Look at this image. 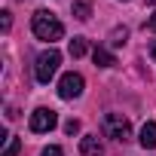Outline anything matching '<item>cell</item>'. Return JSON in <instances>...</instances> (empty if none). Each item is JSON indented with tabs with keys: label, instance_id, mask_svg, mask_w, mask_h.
<instances>
[{
	"label": "cell",
	"instance_id": "ba28073f",
	"mask_svg": "<svg viewBox=\"0 0 156 156\" xmlns=\"http://www.w3.org/2000/svg\"><path fill=\"white\" fill-rule=\"evenodd\" d=\"M141 147L144 150H156V122H144V129H141Z\"/></svg>",
	"mask_w": 156,
	"mask_h": 156
},
{
	"label": "cell",
	"instance_id": "8992f818",
	"mask_svg": "<svg viewBox=\"0 0 156 156\" xmlns=\"http://www.w3.org/2000/svg\"><path fill=\"white\" fill-rule=\"evenodd\" d=\"M80 150H83L86 156H101V153H104L98 135H83V138H80Z\"/></svg>",
	"mask_w": 156,
	"mask_h": 156
},
{
	"label": "cell",
	"instance_id": "6da1fadb",
	"mask_svg": "<svg viewBox=\"0 0 156 156\" xmlns=\"http://www.w3.org/2000/svg\"><path fill=\"white\" fill-rule=\"evenodd\" d=\"M31 31H34L37 40H46V43H55V40L64 37V25H61V22L55 19V12H49V9H37V12H34Z\"/></svg>",
	"mask_w": 156,
	"mask_h": 156
},
{
	"label": "cell",
	"instance_id": "52a82bcc",
	"mask_svg": "<svg viewBox=\"0 0 156 156\" xmlns=\"http://www.w3.org/2000/svg\"><path fill=\"white\" fill-rule=\"evenodd\" d=\"M92 61H95L98 67H113V64H116V58H113V52H110L107 46H95V49H92Z\"/></svg>",
	"mask_w": 156,
	"mask_h": 156
},
{
	"label": "cell",
	"instance_id": "5b68a950",
	"mask_svg": "<svg viewBox=\"0 0 156 156\" xmlns=\"http://www.w3.org/2000/svg\"><path fill=\"white\" fill-rule=\"evenodd\" d=\"M31 132H52L55 126H58V113L52 110V107H37L34 113H31Z\"/></svg>",
	"mask_w": 156,
	"mask_h": 156
},
{
	"label": "cell",
	"instance_id": "2e32d148",
	"mask_svg": "<svg viewBox=\"0 0 156 156\" xmlns=\"http://www.w3.org/2000/svg\"><path fill=\"white\" fill-rule=\"evenodd\" d=\"M150 58H153V61H156V40H153V43H150Z\"/></svg>",
	"mask_w": 156,
	"mask_h": 156
},
{
	"label": "cell",
	"instance_id": "30bf717a",
	"mask_svg": "<svg viewBox=\"0 0 156 156\" xmlns=\"http://www.w3.org/2000/svg\"><path fill=\"white\" fill-rule=\"evenodd\" d=\"M89 52V40L86 37H73L70 40V58H83Z\"/></svg>",
	"mask_w": 156,
	"mask_h": 156
},
{
	"label": "cell",
	"instance_id": "4fadbf2b",
	"mask_svg": "<svg viewBox=\"0 0 156 156\" xmlns=\"http://www.w3.org/2000/svg\"><path fill=\"white\" fill-rule=\"evenodd\" d=\"M64 132H67V135H76V132H80V122H76V119H67V122H64Z\"/></svg>",
	"mask_w": 156,
	"mask_h": 156
},
{
	"label": "cell",
	"instance_id": "e0dca14e",
	"mask_svg": "<svg viewBox=\"0 0 156 156\" xmlns=\"http://www.w3.org/2000/svg\"><path fill=\"white\" fill-rule=\"evenodd\" d=\"M147 3H156V0H147Z\"/></svg>",
	"mask_w": 156,
	"mask_h": 156
},
{
	"label": "cell",
	"instance_id": "9c48e42d",
	"mask_svg": "<svg viewBox=\"0 0 156 156\" xmlns=\"http://www.w3.org/2000/svg\"><path fill=\"white\" fill-rule=\"evenodd\" d=\"M73 19H80V22H86L89 16H92V0H73Z\"/></svg>",
	"mask_w": 156,
	"mask_h": 156
},
{
	"label": "cell",
	"instance_id": "277c9868",
	"mask_svg": "<svg viewBox=\"0 0 156 156\" xmlns=\"http://www.w3.org/2000/svg\"><path fill=\"white\" fill-rule=\"evenodd\" d=\"M83 86H86V80H83L76 70H70V73H64L61 80H58V95H61L64 101L80 98V95H83Z\"/></svg>",
	"mask_w": 156,
	"mask_h": 156
},
{
	"label": "cell",
	"instance_id": "8fae6325",
	"mask_svg": "<svg viewBox=\"0 0 156 156\" xmlns=\"http://www.w3.org/2000/svg\"><path fill=\"white\" fill-rule=\"evenodd\" d=\"M19 147H22V141H19L16 135H6V147H3V153H0V156H16Z\"/></svg>",
	"mask_w": 156,
	"mask_h": 156
},
{
	"label": "cell",
	"instance_id": "7a4b0ae2",
	"mask_svg": "<svg viewBox=\"0 0 156 156\" xmlns=\"http://www.w3.org/2000/svg\"><path fill=\"white\" fill-rule=\"evenodd\" d=\"M58 64H61V52H58V49H46V52H40V55H37V64H34L37 83H49L52 76H55V70H58Z\"/></svg>",
	"mask_w": 156,
	"mask_h": 156
},
{
	"label": "cell",
	"instance_id": "3957f363",
	"mask_svg": "<svg viewBox=\"0 0 156 156\" xmlns=\"http://www.w3.org/2000/svg\"><path fill=\"white\" fill-rule=\"evenodd\" d=\"M101 129H104L107 138H113V141H119V144H126V141L132 138V126H129V119H126L122 113H104Z\"/></svg>",
	"mask_w": 156,
	"mask_h": 156
},
{
	"label": "cell",
	"instance_id": "7c38bea8",
	"mask_svg": "<svg viewBox=\"0 0 156 156\" xmlns=\"http://www.w3.org/2000/svg\"><path fill=\"white\" fill-rule=\"evenodd\" d=\"M126 37H129V31H126V28H113V31H110V37H107V43H110V46H122V43H126Z\"/></svg>",
	"mask_w": 156,
	"mask_h": 156
},
{
	"label": "cell",
	"instance_id": "5bb4252c",
	"mask_svg": "<svg viewBox=\"0 0 156 156\" xmlns=\"http://www.w3.org/2000/svg\"><path fill=\"white\" fill-rule=\"evenodd\" d=\"M40 156H64V153H61V147H55V144H52V147H46Z\"/></svg>",
	"mask_w": 156,
	"mask_h": 156
},
{
	"label": "cell",
	"instance_id": "9a60e30c",
	"mask_svg": "<svg viewBox=\"0 0 156 156\" xmlns=\"http://www.w3.org/2000/svg\"><path fill=\"white\" fill-rule=\"evenodd\" d=\"M147 25H150V31H153V34H156V12H153V16H150V22H147Z\"/></svg>",
	"mask_w": 156,
	"mask_h": 156
}]
</instances>
